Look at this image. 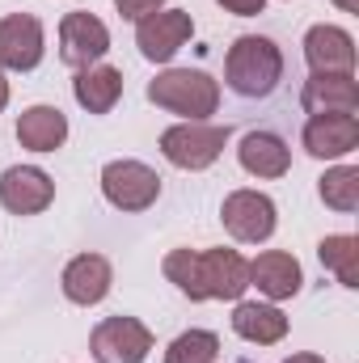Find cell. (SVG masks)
Returning a JSON list of instances; mask_svg holds the SVG:
<instances>
[{
  "label": "cell",
  "mask_w": 359,
  "mask_h": 363,
  "mask_svg": "<svg viewBox=\"0 0 359 363\" xmlns=\"http://www.w3.org/2000/svg\"><path fill=\"white\" fill-rule=\"evenodd\" d=\"M224 81L237 97H270L283 81V51L263 34H241L228 47Z\"/></svg>",
  "instance_id": "obj_1"
},
{
  "label": "cell",
  "mask_w": 359,
  "mask_h": 363,
  "mask_svg": "<svg viewBox=\"0 0 359 363\" xmlns=\"http://www.w3.org/2000/svg\"><path fill=\"white\" fill-rule=\"evenodd\" d=\"M101 194L118 211H148L161 199V178H157L153 165L123 157V161H110L101 169Z\"/></svg>",
  "instance_id": "obj_5"
},
{
  "label": "cell",
  "mask_w": 359,
  "mask_h": 363,
  "mask_svg": "<svg viewBox=\"0 0 359 363\" xmlns=\"http://www.w3.org/2000/svg\"><path fill=\"white\" fill-rule=\"evenodd\" d=\"M114 9H118V17H127V21H144V17H153L157 9H165V0H114Z\"/></svg>",
  "instance_id": "obj_24"
},
{
  "label": "cell",
  "mask_w": 359,
  "mask_h": 363,
  "mask_svg": "<svg viewBox=\"0 0 359 363\" xmlns=\"http://www.w3.org/2000/svg\"><path fill=\"white\" fill-rule=\"evenodd\" d=\"M317 258H321V267H326V271L338 274V283H343V287H359V237H351V233L321 237Z\"/></svg>",
  "instance_id": "obj_21"
},
{
  "label": "cell",
  "mask_w": 359,
  "mask_h": 363,
  "mask_svg": "<svg viewBox=\"0 0 359 363\" xmlns=\"http://www.w3.org/2000/svg\"><path fill=\"white\" fill-rule=\"evenodd\" d=\"M334 4H338L343 13H359V0H334Z\"/></svg>",
  "instance_id": "obj_28"
},
{
  "label": "cell",
  "mask_w": 359,
  "mask_h": 363,
  "mask_svg": "<svg viewBox=\"0 0 359 363\" xmlns=\"http://www.w3.org/2000/svg\"><path fill=\"white\" fill-rule=\"evenodd\" d=\"M317 194H321L326 207L351 216L359 207V169L355 165H334V169H326L321 182H317Z\"/></svg>",
  "instance_id": "obj_22"
},
{
  "label": "cell",
  "mask_w": 359,
  "mask_h": 363,
  "mask_svg": "<svg viewBox=\"0 0 359 363\" xmlns=\"http://www.w3.org/2000/svg\"><path fill=\"white\" fill-rule=\"evenodd\" d=\"M9 106V81H4V72H0V110Z\"/></svg>",
  "instance_id": "obj_27"
},
{
  "label": "cell",
  "mask_w": 359,
  "mask_h": 363,
  "mask_svg": "<svg viewBox=\"0 0 359 363\" xmlns=\"http://www.w3.org/2000/svg\"><path fill=\"white\" fill-rule=\"evenodd\" d=\"M89 351L97 363H144L153 355V330L140 317H106L93 325Z\"/></svg>",
  "instance_id": "obj_4"
},
{
  "label": "cell",
  "mask_w": 359,
  "mask_h": 363,
  "mask_svg": "<svg viewBox=\"0 0 359 363\" xmlns=\"http://www.w3.org/2000/svg\"><path fill=\"white\" fill-rule=\"evenodd\" d=\"M233 330H237V338H245V342L275 347V342L287 338V317H283V308L263 304V300H237V308H233Z\"/></svg>",
  "instance_id": "obj_19"
},
{
  "label": "cell",
  "mask_w": 359,
  "mask_h": 363,
  "mask_svg": "<svg viewBox=\"0 0 359 363\" xmlns=\"http://www.w3.org/2000/svg\"><path fill=\"white\" fill-rule=\"evenodd\" d=\"M250 287H258L270 304H275V300H292V296H300V287H304V271H300V262H296L292 254L267 250V254H258V258L250 262Z\"/></svg>",
  "instance_id": "obj_15"
},
{
  "label": "cell",
  "mask_w": 359,
  "mask_h": 363,
  "mask_svg": "<svg viewBox=\"0 0 359 363\" xmlns=\"http://www.w3.org/2000/svg\"><path fill=\"white\" fill-rule=\"evenodd\" d=\"M148 101L182 114L186 123H207L220 110V81H211L199 68H165L148 81Z\"/></svg>",
  "instance_id": "obj_2"
},
{
  "label": "cell",
  "mask_w": 359,
  "mask_h": 363,
  "mask_svg": "<svg viewBox=\"0 0 359 363\" xmlns=\"http://www.w3.org/2000/svg\"><path fill=\"white\" fill-rule=\"evenodd\" d=\"M283 363H326L321 355H313V351H296V355H287Z\"/></svg>",
  "instance_id": "obj_26"
},
{
  "label": "cell",
  "mask_w": 359,
  "mask_h": 363,
  "mask_svg": "<svg viewBox=\"0 0 359 363\" xmlns=\"http://www.w3.org/2000/svg\"><path fill=\"white\" fill-rule=\"evenodd\" d=\"M199 300H241L250 287V262L237 250H194Z\"/></svg>",
  "instance_id": "obj_7"
},
{
  "label": "cell",
  "mask_w": 359,
  "mask_h": 363,
  "mask_svg": "<svg viewBox=\"0 0 359 363\" xmlns=\"http://www.w3.org/2000/svg\"><path fill=\"white\" fill-rule=\"evenodd\" d=\"M300 106L309 114H355L359 85L351 72H313L300 89Z\"/></svg>",
  "instance_id": "obj_14"
},
{
  "label": "cell",
  "mask_w": 359,
  "mask_h": 363,
  "mask_svg": "<svg viewBox=\"0 0 359 363\" xmlns=\"http://www.w3.org/2000/svg\"><path fill=\"white\" fill-rule=\"evenodd\" d=\"M216 4L228 9V13H237V17H258L267 9V0H216Z\"/></svg>",
  "instance_id": "obj_25"
},
{
  "label": "cell",
  "mask_w": 359,
  "mask_h": 363,
  "mask_svg": "<svg viewBox=\"0 0 359 363\" xmlns=\"http://www.w3.org/2000/svg\"><path fill=\"white\" fill-rule=\"evenodd\" d=\"M220 338L211 330H186L165 347V363H216Z\"/></svg>",
  "instance_id": "obj_23"
},
{
  "label": "cell",
  "mask_w": 359,
  "mask_h": 363,
  "mask_svg": "<svg viewBox=\"0 0 359 363\" xmlns=\"http://www.w3.org/2000/svg\"><path fill=\"white\" fill-rule=\"evenodd\" d=\"M106 51H110V30H106L101 17H93L85 9L64 13V21H60V60L68 68H77V72L93 68V64H101Z\"/></svg>",
  "instance_id": "obj_10"
},
{
  "label": "cell",
  "mask_w": 359,
  "mask_h": 363,
  "mask_svg": "<svg viewBox=\"0 0 359 363\" xmlns=\"http://www.w3.org/2000/svg\"><path fill=\"white\" fill-rule=\"evenodd\" d=\"M300 144L317 161H338L359 148V118L355 114H309Z\"/></svg>",
  "instance_id": "obj_12"
},
{
  "label": "cell",
  "mask_w": 359,
  "mask_h": 363,
  "mask_svg": "<svg viewBox=\"0 0 359 363\" xmlns=\"http://www.w3.org/2000/svg\"><path fill=\"white\" fill-rule=\"evenodd\" d=\"M194 34V17L182 9H157L153 17L136 21V47L148 64H170Z\"/></svg>",
  "instance_id": "obj_9"
},
{
  "label": "cell",
  "mask_w": 359,
  "mask_h": 363,
  "mask_svg": "<svg viewBox=\"0 0 359 363\" xmlns=\"http://www.w3.org/2000/svg\"><path fill=\"white\" fill-rule=\"evenodd\" d=\"M68 140V118L60 106H30L17 114V144L30 152H55Z\"/></svg>",
  "instance_id": "obj_18"
},
{
  "label": "cell",
  "mask_w": 359,
  "mask_h": 363,
  "mask_svg": "<svg viewBox=\"0 0 359 363\" xmlns=\"http://www.w3.org/2000/svg\"><path fill=\"white\" fill-rule=\"evenodd\" d=\"M237 161L245 174L254 178H283L292 169V148L283 144V135L275 131H250L241 144H237Z\"/></svg>",
  "instance_id": "obj_17"
},
{
  "label": "cell",
  "mask_w": 359,
  "mask_h": 363,
  "mask_svg": "<svg viewBox=\"0 0 359 363\" xmlns=\"http://www.w3.org/2000/svg\"><path fill=\"white\" fill-rule=\"evenodd\" d=\"M220 220L228 228L233 241L241 245H263L275 237V224H279V211H275V199L263 190H233L220 207Z\"/></svg>",
  "instance_id": "obj_6"
},
{
  "label": "cell",
  "mask_w": 359,
  "mask_h": 363,
  "mask_svg": "<svg viewBox=\"0 0 359 363\" xmlns=\"http://www.w3.org/2000/svg\"><path fill=\"white\" fill-rule=\"evenodd\" d=\"M72 97L81 110L89 114H110L123 97V72L110 68V64H93V68H81L77 81H72Z\"/></svg>",
  "instance_id": "obj_20"
},
{
  "label": "cell",
  "mask_w": 359,
  "mask_h": 363,
  "mask_svg": "<svg viewBox=\"0 0 359 363\" xmlns=\"http://www.w3.org/2000/svg\"><path fill=\"white\" fill-rule=\"evenodd\" d=\"M55 203V182L38 165H13L0 178V207L13 216H38Z\"/></svg>",
  "instance_id": "obj_11"
},
{
  "label": "cell",
  "mask_w": 359,
  "mask_h": 363,
  "mask_svg": "<svg viewBox=\"0 0 359 363\" xmlns=\"http://www.w3.org/2000/svg\"><path fill=\"white\" fill-rule=\"evenodd\" d=\"M60 283H64V296H68L72 304L93 308V304H101V300L110 296V287H114V267H110V258H101V254H81V258H72V262L64 267Z\"/></svg>",
  "instance_id": "obj_13"
},
{
  "label": "cell",
  "mask_w": 359,
  "mask_h": 363,
  "mask_svg": "<svg viewBox=\"0 0 359 363\" xmlns=\"http://www.w3.org/2000/svg\"><path fill=\"white\" fill-rule=\"evenodd\" d=\"M228 144V127L220 123H178L170 131H161V157L174 165V169H211L220 161Z\"/></svg>",
  "instance_id": "obj_3"
},
{
  "label": "cell",
  "mask_w": 359,
  "mask_h": 363,
  "mask_svg": "<svg viewBox=\"0 0 359 363\" xmlns=\"http://www.w3.org/2000/svg\"><path fill=\"white\" fill-rule=\"evenodd\" d=\"M47 51V30L34 13L0 17V72H34Z\"/></svg>",
  "instance_id": "obj_8"
},
{
  "label": "cell",
  "mask_w": 359,
  "mask_h": 363,
  "mask_svg": "<svg viewBox=\"0 0 359 363\" xmlns=\"http://www.w3.org/2000/svg\"><path fill=\"white\" fill-rule=\"evenodd\" d=\"M304 60L313 72H355V38L343 26H313L304 34Z\"/></svg>",
  "instance_id": "obj_16"
}]
</instances>
